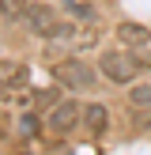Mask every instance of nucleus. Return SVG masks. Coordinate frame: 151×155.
I'll return each instance as SVG.
<instances>
[{"mask_svg":"<svg viewBox=\"0 0 151 155\" xmlns=\"http://www.w3.org/2000/svg\"><path fill=\"white\" fill-rule=\"evenodd\" d=\"M23 23H27L30 34L45 38V42H57V38H60V27H64V19H60V12L53 4H30Z\"/></svg>","mask_w":151,"mask_h":155,"instance_id":"obj_3","label":"nucleus"},{"mask_svg":"<svg viewBox=\"0 0 151 155\" xmlns=\"http://www.w3.org/2000/svg\"><path fill=\"white\" fill-rule=\"evenodd\" d=\"M83 129L95 136H102L106 129H110V110H106V102H87L83 106Z\"/></svg>","mask_w":151,"mask_h":155,"instance_id":"obj_7","label":"nucleus"},{"mask_svg":"<svg viewBox=\"0 0 151 155\" xmlns=\"http://www.w3.org/2000/svg\"><path fill=\"white\" fill-rule=\"evenodd\" d=\"M38 125H42L38 114H23V117H19V133L23 136H38Z\"/></svg>","mask_w":151,"mask_h":155,"instance_id":"obj_11","label":"nucleus"},{"mask_svg":"<svg viewBox=\"0 0 151 155\" xmlns=\"http://www.w3.org/2000/svg\"><path fill=\"white\" fill-rule=\"evenodd\" d=\"M64 12L72 15V23H95L98 19V12H95L91 0H64Z\"/></svg>","mask_w":151,"mask_h":155,"instance_id":"obj_9","label":"nucleus"},{"mask_svg":"<svg viewBox=\"0 0 151 155\" xmlns=\"http://www.w3.org/2000/svg\"><path fill=\"white\" fill-rule=\"evenodd\" d=\"M147 125H151V117H147Z\"/></svg>","mask_w":151,"mask_h":155,"instance_id":"obj_13","label":"nucleus"},{"mask_svg":"<svg viewBox=\"0 0 151 155\" xmlns=\"http://www.w3.org/2000/svg\"><path fill=\"white\" fill-rule=\"evenodd\" d=\"M27 8H30V0H0V19L4 23H23Z\"/></svg>","mask_w":151,"mask_h":155,"instance_id":"obj_10","label":"nucleus"},{"mask_svg":"<svg viewBox=\"0 0 151 155\" xmlns=\"http://www.w3.org/2000/svg\"><path fill=\"white\" fill-rule=\"evenodd\" d=\"M98 72H102L113 87H132L140 72H151V61L143 57V53H136V49L117 45V49H102L98 53Z\"/></svg>","mask_w":151,"mask_h":155,"instance_id":"obj_1","label":"nucleus"},{"mask_svg":"<svg viewBox=\"0 0 151 155\" xmlns=\"http://www.w3.org/2000/svg\"><path fill=\"white\" fill-rule=\"evenodd\" d=\"M45 125H49L53 136H68V133H76V129L83 125V106L76 102V98H60V102L45 114Z\"/></svg>","mask_w":151,"mask_h":155,"instance_id":"obj_4","label":"nucleus"},{"mask_svg":"<svg viewBox=\"0 0 151 155\" xmlns=\"http://www.w3.org/2000/svg\"><path fill=\"white\" fill-rule=\"evenodd\" d=\"M113 38H117L125 49H136V53L151 49V27H147V23H136V19L117 23V27H113Z\"/></svg>","mask_w":151,"mask_h":155,"instance_id":"obj_5","label":"nucleus"},{"mask_svg":"<svg viewBox=\"0 0 151 155\" xmlns=\"http://www.w3.org/2000/svg\"><path fill=\"white\" fill-rule=\"evenodd\" d=\"M128 110L132 114H151V80H136L128 87Z\"/></svg>","mask_w":151,"mask_h":155,"instance_id":"obj_8","label":"nucleus"},{"mask_svg":"<svg viewBox=\"0 0 151 155\" xmlns=\"http://www.w3.org/2000/svg\"><path fill=\"white\" fill-rule=\"evenodd\" d=\"M30 83V68L23 61H0V91L4 95H15Z\"/></svg>","mask_w":151,"mask_h":155,"instance_id":"obj_6","label":"nucleus"},{"mask_svg":"<svg viewBox=\"0 0 151 155\" xmlns=\"http://www.w3.org/2000/svg\"><path fill=\"white\" fill-rule=\"evenodd\" d=\"M98 68H91L87 61H79V57H64V61H57L53 64V80H57V87H64V91H91L98 83Z\"/></svg>","mask_w":151,"mask_h":155,"instance_id":"obj_2","label":"nucleus"},{"mask_svg":"<svg viewBox=\"0 0 151 155\" xmlns=\"http://www.w3.org/2000/svg\"><path fill=\"white\" fill-rule=\"evenodd\" d=\"M34 98H38V106H49V110H53V106L60 102V95H57V91H38Z\"/></svg>","mask_w":151,"mask_h":155,"instance_id":"obj_12","label":"nucleus"}]
</instances>
